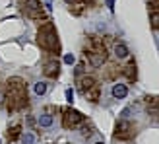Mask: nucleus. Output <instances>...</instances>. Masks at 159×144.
<instances>
[{"mask_svg": "<svg viewBox=\"0 0 159 144\" xmlns=\"http://www.w3.org/2000/svg\"><path fill=\"white\" fill-rule=\"evenodd\" d=\"M126 95H128V86L116 82V84L113 86V98H116V99H124Z\"/></svg>", "mask_w": 159, "mask_h": 144, "instance_id": "nucleus-10", "label": "nucleus"}, {"mask_svg": "<svg viewBox=\"0 0 159 144\" xmlns=\"http://www.w3.org/2000/svg\"><path fill=\"white\" fill-rule=\"evenodd\" d=\"M39 125H41V127H51L52 125V115L43 113L41 117H39Z\"/></svg>", "mask_w": 159, "mask_h": 144, "instance_id": "nucleus-17", "label": "nucleus"}, {"mask_svg": "<svg viewBox=\"0 0 159 144\" xmlns=\"http://www.w3.org/2000/svg\"><path fill=\"white\" fill-rule=\"evenodd\" d=\"M20 2H21V6H23V12L41 8V2H39V0H20Z\"/></svg>", "mask_w": 159, "mask_h": 144, "instance_id": "nucleus-12", "label": "nucleus"}, {"mask_svg": "<svg viewBox=\"0 0 159 144\" xmlns=\"http://www.w3.org/2000/svg\"><path fill=\"white\" fill-rule=\"evenodd\" d=\"M70 12H72L74 16H80L84 12V4L82 2H74V4H70Z\"/></svg>", "mask_w": 159, "mask_h": 144, "instance_id": "nucleus-18", "label": "nucleus"}, {"mask_svg": "<svg viewBox=\"0 0 159 144\" xmlns=\"http://www.w3.org/2000/svg\"><path fill=\"white\" fill-rule=\"evenodd\" d=\"M95 144H105V142H95Z\"/></svg>", "mask_w": 159, "mask_h": 144, "instance_id": "nucleus-26", "label": "nucleus"}, {"mask_svg": "<svg viewBox=\"0 0 159 144\" xmlns=\"http://www.w3.org/2000/svg\"><path fill=\"white\" fill-rule=\"evenodd\" d=\"M84 72H85V60L78 62V65H76V68H74V74H76V76H82Z\"/></svg>", "mask_w": 159, "mask_h": 144, "instance_id": "nucleus-20", "label": "nucleus"}, {"mask_svg": "<svg viewBox=\"0 0 159 144\" xmlns=\"http://www.w3.org/2000/svg\"><path fill=\"white\" fill-rule=\"evenodd\" d=\"M66 99L72 103V99H74V92H72V90H66Z\"/></svg>", "mask_w": 159, "mask_h": 144, "instance_id": "nucleus-24", "label": "nucleus"}, {"mask_svg": "<svg viewBox=\"0 0 159 144\" xmlns=\"http://www.w3.org/2000/svg\"><path fill=\"white\" fill-rule=\"evenodd\" d=\"M43 74H45L47 78H58V74H60L58 62H57V60H49V62L43 66Z\"/></svg>", "mask_w": 159, "mask_h": 144, "instance_id": "nucleus-7", "label": "nucleus"}, {"mask_svg": "<svg viewBox=\"0 0 159 144\" xmlns=\"http://www.w3.org/2000/svg\"><path fill=\"white\" fill-rule=\"evenodd\" d=\"M25 14H27V18H31V20H43V22H47V18H49L43 8H37V10H27Z\"/></svg>", "mask_w": 159, "mask_h": 144, "instance_id": "nucleus-11", "label": "nucleus"}, {"mask_svg": "<svg viewBox=\"0 0 159 144\" xmlns=\"http://www.w3.org/2000/svg\"><path fill=\"white\" fill-rule=\"evenodd\" d=\"M95 84H97L95 76H87V74H85V76H84V74L78 76V92L82 94V95H84L87 90H89V88H93Z\"/></svg>", "mask_w": 159, "mask_h": 144, "instance_id": "nucleus-5", "label": "nucleus"}, {"mask_svg": "<svg viewBox=\"0 0 159 144\" xmlns=\"http://www.w3.org/2000/svg\"><path fill=\"white\" fill-rule=\"evenodd\" d=\"M33 90H35V94H37V95H43V94L47 92V84H45V82H37Z\"/></svg>", "mask_w": 159, "mask_h": 144, "instance_id": "nucleus-19", "label": "nucleus"}, {"mask_svg": "<svg viewBox=\"0 0 159 144\" xmlns=\"http://www.w3.org/2000/svg\"><path fill=\"white\" fill-rule=\"evenodd\" d=\"M149 26L152 29H159V10L149 12Z\"/></svg>", "mask_w": 159, "mask_h": 144, "instance_id": "nucleus-15", "label": "nucleus"}, {"mask_svg": "<svg viewBox=\"0 0 159 144\" xmlns=\"http://www.w3.org/2000/svg\"><path fill=\"white\" fill-rule=\"evenodd\" d=\"M120 70H122V74H124V78L128 80V82H136V78H138V68H136V62H134V60H130L128 65L122 66Z\"/></svg>", "mask_w": 159, "mask_h": 144, "instance_id": "nucleus-6", "label": "nucleus"}, {"mask_svg": "<svg viewBox=\"0 0 159 144\" xmlns=\"http://www.w3.org/2000/svg\"><path fill=\"white\" fill-rule=\"evenodd\" d=\"M6 105L8 111L14 113V111H20L23 107H27V88H25V80L20 76H12L6 82Z\"/></svg>", "mask_w": 159, "mask_h": 144, "instance_id": "nucleus-1", "label": "nucleus"}, {"mask_svg": "<svg viewBox=\"0 0 159 144\" xmlns=\"http://www.w3.org/2000/svg\"><path fill=\"white\" fill-rule=\"evenodd\" d=\"M105 70H107V78H109V80H115V78H116L118 74H122L120 66H116V65H109V66H107Z\"/></svg>", "mask_w": 159, "mask_h": 144, "instance_id": "nucleus-13", "label": "nucleus"}, {"mask_svg": "<svg viewBox=\"0 0 159 144\" xmlns=\"http://www.w3.org/2000/svg\"><path fill=\"white\" fill-rule=\"evenodd\" d=\"M66 4H74V2H78V0H64Z\"/></svg>", "mask_w": 159, "mask_h": 144, "instance_id": "nucleus-25", "label": "nucleus"}, {"mask_svg": "<svg viewBox=\"0 0 159 144\" xmlns=\"http://www.w3.org/2000/svg\"><path fill=\"white\" fill-rule=\"evenodd\" d=\"M21 137V127L20 125H14L10 131H8V140L10 142H14V140H18Z\"/></svg>", "mask_w": 159, "mask_h": 144, "instance_id": "nucleus-14", "label": "nucleus"}, {"mask_svg": "<svg viewBox=\"0 0 159 144\" xmlns=\"http://www.w3.org/2000/svg\"><path fill=\"white\" fill-rule=\"evenodd\" d=\"M84 121H85V117H84V113H80L78 109L68 107V109H64V113H62V127L68 129V131L78 129L80 125H84Z\"/></svg>", "mask_w": 159, "mask_h": 144, "instance_id": "nucleus-3", "label": "nucleus"}, {"mask_svg": "<svg viewBox=\"0 0 159 144\" xmlns=\"http://www.w3.org/2000/svg\"><path fill=\"white\" fill-rule=\"evenodd\" d=\"M136 137V127H134L130 121H126V119H122V121H118L116 127H115V132H113V138L115 140H130Z\"/></svg>", "mask_w": 159, "mask_h": 144, "instance_id": "nucleus-4", "label": "nucleus"}, {"mask_svg": "<svg viewBox=\"0 0 159 144\" xmlns=\"http://www.w3.org/2000/svg\"><path fill=\"white\" fill-rule=\"evenodd\" d=\"M6 94H8V90H6V84H2V82H0V105H4V103H6Z\"/></svg>", "mask_w": 159, "mask_h": 144, "instance_id": "nucleus-21", "label": "nucleus"}, {"mask_svg": "<svg viewBox=\"0 0 159 144\" xmlns=\"http://www.w3.org/2000/svg\"><path fill=\"white\" fill-rule=\"evenodd\" d=\"M113 53H115V57H116V59H126V57L130 55L128 47H126L124 43H120V41H116V43H115V47H113Z\"/></svg>", "mask_w": 159, "mask_h": 144, "instance_id": "nucleus-9", "label": "nucleus"}, {"mask_svg": "<svg viewBox=\"0 0 159 144\" xmlns=\"http://www.w3.org/2000/svg\"><path fill=\"white\" fill-rule=\"evenodd\" d=\"M37 43L41 49L49 51V53H58L60 51V43H58V35L54 29L52 22H45L37 31Z\"/></svg>", "mask_w": 159, "mask_h": 144, "instance_id": "nucleus-2", "label": "nucleus"}, {"mask_svg": "<svg viewBox=\"0 0 159 144\" xmlns=\"http://www.w3.org/2000/svg\"><path fill=\"white\" fill-rule=\"evenodd\" d=\"M64 62H66V65H74V62H76L74 55H66V57H64Z\"/></svg>", "mask_w": 159, "mask_h": 144, "instance_id": "nucleus-23", "label": "nucleus"}, {"mask_svg": "<svg viewBox=\"0 0 159 144\" xmlns=\"http://www.w3.org/2000/svg\"><path fill=\"white\" fill-rule=\"evenodd\" d=\"M21 142L23 144H33L35 142V137L31 132H25V134H21Z\"/></svg>", "mask_w": 159, "mask_h": 144, "instance_id": "nucleus-22", "label": "nucleus"}, {"mask_svg": "<svg viewBox=\"0 0 159 144\" xmlns=\"http://www.w3.org/2000/svg\"><path fill=\"white\" fill-rule=\"evenodd\" d=\"M84 98H85L87 101H91V103H97V101H99V98H101V88L95 84L93 88H89V90L84 94Z\"/></svg>", "mask_w": 159, "mask_h": 144, "instance_id": "nucleus-8", "label": "nucleus"}, {"mask_svg": "<svg viewBox=\"0 0 159 144\" xmlns=\"http://www.w3.org/2000/svg\"><path fill=\"white\" fill-rule=\"evenodd\" d=\"M93 132H95L93 125L84 121V127H82V137H84V138H91V134H93Z\"/></svg>", "mask_w": 159, "mask_h": 144, "instance_id": "nucleus-16", "label": "nucleus"}]
</instances>
